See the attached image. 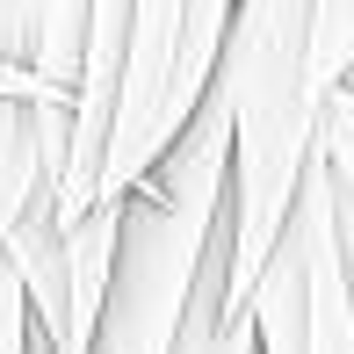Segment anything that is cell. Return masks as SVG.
Here are the masks:
<instances>
[{
  "label": "cell",
  "mask_w": 354,
  "mask_h": 354,
  "mask_svg": "<svg viewBox=\"0 0 354 354\" xmlns=\"http://www.w3.org/2000/svg\"><path fill=\"white\" fill-rule=\"evenodd\" d=\"M246 311L261 354H354V203L340 196L326 152L304 174Z\"/></svg>",
  "instance_id": "obj_4"
},
{
  "label": "cell",
  "mask_w": 354,
  "mask_h": 354,
  "mask_svg": "<svg viewBox=\"0 0 354 354\" xmlns=\"http://www.w3.org/2000/svg\"><path fill=\"white\" fill-rule=\"evenodd\" d=\"M224 203H232V123L210 102L123 203L116 282L87 354H181L196 282L224 239Z\"/></svg>",
  "instance_id": "obj_2"
},
{
  "label": "cell",
  "mask_w": 354,
  "mask_h": 354,
  "mask_svg": "<svg viewBox=\"0 0 354 354\" xmlns=\"http://www.w3.org/2000/svg\"><path fill=\"white\" fill-rule=\"evenodd\" d=\"M232 8L239 0H131L116 116H109L102 174H94V210H123L145 188V174L210 109L224 37H232Z\"/></svg>",
  "instance_id": "obj_3"
},
{
  "label": "cell",
  "mask_w": 354,
  "mask_h": 354,
  "mask_svg": "<svg viewBox=\"0 0 354 354\" xmlns=\"http://www.w3.org/2000/svg\"><path fill=\"white\" fill-rule=\"evenodd\" d=\"M318 152H326L333 181H340V196L354 203V94H340V102H333V116H326V138H318Z\"/></svg>",
  "instance_id": "obj_6"
},
{
  "label": "cell",
  "mask_w": 354,
  "mask_h": 354,
  "mask_svg": "<svg viewBox=\"0 0 354 354\" xmlns=\"http://www.w3.org/2000/svg\"><path fill=\"white\" fill-rule=\"evenodd\" d=\"M340 94H354V73H347V87H340Z\"/></svg>",
  "instance_id": "obj_8"
},
{
  "label": "cell",
  "mask_w": 354,
  "mask_h": 354,
  "mask_svg": "<svg viewBox=\"0 0 354 354\" xmlns=\"http://www.w3.org/2000/svg\"><path fill=\"white\" fill-rule=\"evenodd\" d=\"M29 354H51V347H44V340H37V347H29Z\"/></svg>",
  "instance_id": "obj_7"
},
{
  "label": "cell",
  "mask_w": 354,
  "mask_h": 354,
  "mask_svg": "<svg viewBox=\"0 0 354 354\" xmlns=\"http://www.w3.org/2000/svg\"><path fill=\"white\" fill-rule=\"evenodd\" d=\"M354 73V0H239L210 102L232 123L224 311H246Z\"/></svg>",
  "instance_id": "obj_1"
},
{
  "label": "cell",
  "mask_w": 354,
  "mask_h": 354,
  "mask_svg": "<svg viewBox=\"0 0 354 354\" xmlns=\"http://www.w3.org/2000/svg\"><path fill=\"white\" fill-rule=\"evenodd\" d=\"M181 354H261L253 347V311H224V239L210 253L196 282V304H188V326H181Z\"/></svg>",
  "instance_id": "obj_5"
}]
</instances>
